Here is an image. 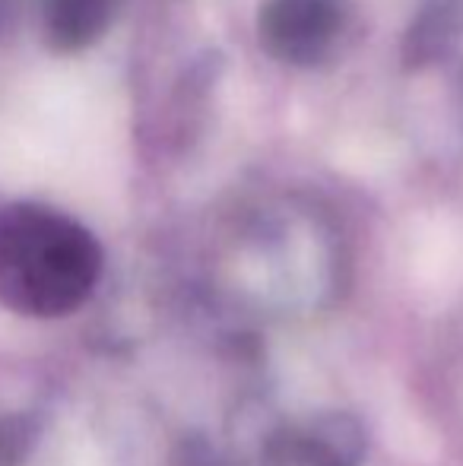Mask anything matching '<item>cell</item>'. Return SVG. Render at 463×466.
<instances>
[{
  "label": "cell",
  "mask_w": 463,
  "mask_h": 466,
  "mask_svg": "<svg viewBox=\"0 0 463 466\" xmlns=\"http://www.w3.org/2000/svg\"><path fill=\"white\" fill-rule=\"evenodd\" d=\"M102 277V248L86 226L42 203L0 207V305L23 318H67Z\"/></svg>",
  "instance_id": "1"
},
{
  "label": "cell",
  "mask_w": 463,
  "mask_h": 466,
  "mask_svg": "<svg viewBox=\"0 0 463 466\" xmlns=\"http://www.w3.org/2000/svg\"><path fill=\"white\" fill-rule=\"evenodd\" d=\"M340 25L343 13L337 0H264L257 38L273 61L311 67L334 48Z\"/></svg>",
  "instance_id": "2"
},
{
  "label": "cell",
  "mask_w": 463,
  "mask_h": 466,
  "mask_svg": "<svg viewBox=\"0 0 463 466\" xmlns=\"http://www.w3.org/2000/svg\"><path fill=\"white\" fill-rule=\"evenodd\" d=\"M365 438L356 419L321 416L292 425L267 444V466H356L362 457Z\"/></svg>",
  "instance_id": "3"
},
{
  "label": "cell",
  "mask_w": 463,
  "mask_h": 466,
  "mask_svg": "<svg viewBox=\"0 0 463 466\" xmlns=\"http://www.w3.org/2000/svg\"><path fill=\"white\" fill-rule=\"evenodd\" d=\"M117 0H45V35L57 51L89 48L106 35Z\"/></svg>",
  "instance_id": "4"
}]
</instances>
